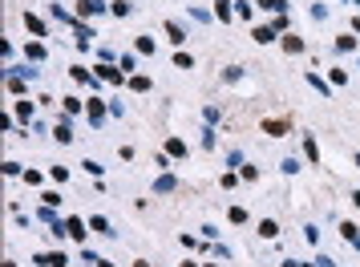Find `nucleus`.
I'll return each mask as SVG.
<instances>
[{
	"label": "nucleus",
	"mask_w": 360,
	"mask_h": 267,
	"mask_svg": "<svg viewBox=\"0 0 360 267\" xmlns=\"http://www.w3.org/2000/svg\"><path fill=\"white\" fill-rule=\"evenodd\" d=\"M16 113H20V122H29V117H33V106H29V102H16Z\"/></svg>",
	"instance_id": "nucleus-27"
},
{
	"label": "nucleus",
	"mask_w": 360,
	"mask_h": 267,
	"mask_svg": "<svg viewBox=\"0 0 360 267\" xmlns=\"http://www.w3.org/2000/svg\"><path fill=\"white\" fill-rule=\"evenodd\" d=\"M98 77H102V81H113V85H122V69H113V65H98Z\"/></svg>",
	"instance_id": "nucleus-5"
},
{
	"label": "nucleus",
	"mask_w": 360,
	"mask_h": 267,
	"mask_svg": "<svg viewBox=\"0 0 360 267\" xmlns=\"http://www.w3.org/2000/svg\"><path fill=\"white\" fill-rule=\"evenodd\" d=\"M336 49H340V53H352V49H356V37H348V33H344V37L336 41Z\"/></svg>",
	"instance_id": "nucleus-16"
},
{
	"label": "nucleus",
	"mask_w": 360,
	"mask_h": 267,
	"mask_svg": "<svg viewBox=\"0 0 360 267\" xmlns=\"http://www.w3.org/2000/svg\"><path fill=\"white\" fill-rule=\"evenodd\" d=\"M102 8H105L102 0H81V4H77V16H98Z\"/></svg>",
	"instance_id": "nucleus-4"
},
{
	"label": "nucleus",
	"mask_w": 360,
	"mask_h": 267,
	"mask_svg": "<svg viewBox=\"0 0 360 267\" xmlns=\"http://www.w3.org/2000/svg\"><path fill=\"white\" fill-rule=\"evenodd\" d=\"M308 85H311V89H316V93H324V98H328V93H332V89H328V85H324V81H320V77H316V73H308Z\"/></svg>",
	"instance_id": "nucleus-20"
},
{
	"label": "nucleus",
	"mask_w": 360,
	"mask_h": 267,
	"mask_svg": "<svg viewBox=\"0 0 360 267\" xmlns=\"http://www.w3.org/2000/svg\"><path fill=\"white\" fill-rule=\"evenodd\" d=\"M283 49H287V53H300L304 41H300V37H283Z\"/></svg>",
	"instance_id": "nucleus-22"
},
{
	"label": "nucleus",
	"mask_w": 360,
	"mask_h": 267,
	"mask_svg": "<svg viewBox=\"0 0 360 267\" xmlns=\"http://www.w3.org/2000/svg\"><path fill=\"white\" fill-rule=\"evenodd\" d=\"M53 134H57V142H73V130H69V122H61Z\"/></svg>",
	"instance_id": "nucleus-17"
},
{
	"label": "nucleus",
	"mask_w": 360,
	"mask_h": 267,
	"mask_svg": "<svg viewBox=\"0 0 360 267\" xmlns=\"http://www.w3.org/2000/svg\"><path fill=\"white\" fill-rule=\"evenodd\" d=\"M214 12H219V20H231V0H214Z\"/></svg>",
	"instance_id": "nucleus-18"
},
{
	"label": "nucleus",
	"mask_w": 360,
	"mask_h": 267,
	"mask_svg": "<svg viewBox=\"0 0 360 267\" xmlns=\"http://www.w3.org/2000/svg\"><path fill=\"white\" fill-rule=\"evenodd\" d=\"M69 77H73L77 85H85V81H89V69H81V65H73V73H69Z\"/></svg>",
	"instance_id": "nucleus-23"
},
{
	"label": "nucleus",
	"mask_w": 360,
	"mask_h": 267,
	"mask_svg": "<svg viewBox=\"0 0 360 267\" xmlns=\"http://www.w3.org/2000/svg\"><path fill=\"white\" fill-rule=\"evenodd\" d=\"M316 263H320V267H336V259H328V255H320Z\"/></svg>",
	"instance_id": "nucleus-32"
},
{
	"label": "nucleus",
	"mask_w": 360,
	"mask_h": 267,
	"mask_svg": "<svg viewBox=\"0 0 360 267\" xmlns=\"http://www.w3.org/2000/svg\"><path fill=\"white\" fill-rule=\"evenodd\" d=\"M328 77H332V85H344V81H348V73H344V69H332Z\"/></svg>",
	"instance_id": "nucleus-30"
},
{
	"label": "nucleus",
	"mask_w": 360,
	"mask_h": 267,
	"mask_svg": "<svg viewBox=\"0 0 360 267\" xmlns=\"http://www.w3.org/2000/svg\"><path fill=\"white\" fill-rule=\"evenodd\" d=\"M89 227H93V231H102V235H117V231H109V223H105L102 214H93V219H89Z\"/></svg>",
	"instance_id": "nucleus-14"
},
{
	"label": "nucleus",
	"mask_w": 360,
	"mask_h": 267,
	"mask_svg": "<svg viewBox=\"0 0 360 267\" xmlns=\"http://www.w3.org/2000/svg\"><path fill=\"white\" fill-rule=\"evenodd\" d=\"M283 267H300V263H296V259H287V263H283Z\"/></svg>",
	"instance_id": "nucleus-34"
},
{
	"label": "nucleus",
	"mask_w": 360,
	"mask_h": 267,
	"mask_svg": "<svg viewBox=\"0 0 360 267\" xmlns=\"http://www.w3.org/2000/svg\"><path fill=\"white\" fill-rule=\"evenodd\" d=\"M33 263L37 267H65V255H61V251H41Z\"/></svg>",
	"instance_id": "nucleus-1"
},
{
	"label": "nucleus",
	"mask_w": 360,
	"mask_h": 267,
	"mask_svg": "<svg viewBox=\"0 0 360 267\" xmlns=\"http://www.w3.org/2000/svg\"><path fill=\"white\" fill-rule=\"evenodd\" d=\"M25 57H29V61H41V57H45V49L33 41V45H25Z\"/></svg>",
	"instance_id": "nucleus-21"
},
{
	"label": "nucleus",
	"mask_w": 360,
	"mask_h": 267,
	"mask_svg": "<svg viewBox=\"0 0 360 267\" xmlns=\"http://www.w3.org/2000/svg\"><path fill=\"white\" fill-rule=\"evenodd\" d=\"M138 53H154V41L150 37H138Z\"/></svg>",
	"instance_id": "nucleus-29"
},
{
	"label": "nucleus",
	"mask_w": 360,
	"mask_h": 267,
	"mask_svg": "<svg viewBox=\"0 0 360 267\" xmlns=\"http://www.w3.org/2000/svg\"><path fill=\"white\" fill-rule=\"evenodd\" d=\"M340 235H344V243H352V247L360 251V227L356 223H340Z\"/></svg>",
	"instance_id": "nucleus-2"
},
{
	"label": "nucleus",
	"mask_w": 360,
	"mask_h": 267,
	"mask_svg": "<svg viewBox=\"0 0 360 267\" xmlns=\"http://www.w3.org/2000/svg\"><path fill=\"white\" fill-rule=\"evenodd\" d=\"M174 65H178V69H195V57H190V53H178V57H174Z\"/></svg>",
	"instance_id": "nucleus-26"
},
{
	"label": "nucleus",
	"mask_w": 360,
	"mask_h": 267,
	"mask_svg": "<svg viewBox=\"0 0 360 267\" xmlns=\"http://www.w3.org/2000/svg\"><path fill=\"white\" fill-rule=\"evenodd\" d=\"M166 37H170L174 45H182V41H186V29H182L178 20H166Z\"/></svg>",
	"instance_id": "nucleus-3"
},
{
	"label": "nucleus",
	"mask_w": 360,
	"mask_h": 267,
	"mask_svg": "<svg viewBox=\"0 0 360 267\" xmlns=\"http://www.w3.org/2000/svg\"><path fill=\"white\" fill-rule=\"evenodd\" d=\"M259 8H267V12H283V0H255Z\"/></svg>",
	"instance_id": "nucleus-25"
},
{
	"label": "nucleus",
	"mask_w": 360,
	"mask_h": 267,
	"mask_svg": "<svg viewBox=\"0 0 360 267\" xmlns=\"http://www.w3.org/2000/svg\"><path fill=\"white\" fill-rule=\"evenodd\" d=\"M263 130H267V134H275V138H283V134H287V117H283V122L267 117V122H263Z\"/></svg>",
	"instance_id": "nucleus-6"
},
{
	"label": "nucleus",
	"mask_w": 360,
	"mask_h": 267,
	"mask_svg": "<svg viewBox=\"0 0 360 267\" xmlns=\"http://www.w3.org/2000/svg\"><path fill=\"white\" fill-rule=\"evenodd\" d=\"M130 89H138V93H146V89H150V77H130Z\"/></svg>",
	"instance_id": "nucleus-24"
},
{
	"label": "nucleus",
	"mask_w": 360,
	"mask_h": 267,
	"mask_svg": "<svg viewBox=\"0 0 360 267\" xmlns=\"http://www.w3.org/2000/svg\"><path fill=\"white\" fill-rule=\"evenodd\" d=\"M49 174H53V182H65V178H69V170H65V166H53Z\"/></svg>",
	"instance_id": "nucleus-31"
},
{
	"label": "nucleus",
	"mask_w": 360,
	"mask_h": 267,
	"mask_svg": "<svg viewBox=\"0 0 360 267\" xmlns=\"http://www.w3.org/2000/svg\"><path fill=\"white\" fill-rule=\"evenodd\" d=\"M89 122H93V126H102V122H105V106H102V102H93V98H89Z\"/></svg>",
	"instance_id": "nucleus-10"
},
{
	"label": "nucleus",
	"mask_w": 360,
	"mask_h": 267,
	"mask_svg": "<svg viewBox=\"0 0 360 267\" xmlns=\"http://www.w3.org/2000/svg\"><path fill=\"white\" fill-rule=\"evenodd\" d=\"M352 162H356V166H360V154H356V158H352Z\"/></svg>",
	"instance_id": "nucleus-36"
},
{
	"label": "nucleus",
	"mask_w": 360,
	"mask_h": 267,
	"mask_svg": "<svg viewBox=\"0 0 360 267\" xmlns=\"http://www.w3.org/2000/svg\"><path fill=\"white\" fill-rule=\"evenodd\" d=\"M206 267H214V263H206Z\"/></svg>",
	"instance_id": "nucleus-37"
},
{
	"label": "nucleus",
	"mask_w": 360,
	"mask_h": 267,
	"mask_svg": "<svg viewBox=\"0 0 360 267\" xmlns=\"http://www.w3.org/2000/svg\"><path fill=\"white\" fill-rule=\"evenodd\" d=\"M255 41L259 45H271L275 41V29H255Z\"/></svg>",
	"instance_id": "nucleus-19"
},
{
	"label": "nucleus",
	"mask_w": 360,
	"mask_h": 267,
	"mask_svg": "<svg viewBox=\"0 0 360 267\" xmlns=\"http://www.w3.org/2000/svg\"><path fill=\"white\" fill-rule=\"evenodd\" d=\"M227 219H231V223H247V211H243V207H231V214H227Z\"/></svg>",
	"instance_id": "nucleus-28"
},
{
	"label": "nucleus",
	"mask_w": 360,
	"mask_h": 267,
	"mask_svg": "<svg viewBox=\"0 0 360 267\" xmlns=\"http://www.w3.org/2000/svg\"><path fill=\"white\" fill-rule=\"evenodd\" d=\"M352 29H356V33H360V16H356V20H352Z\"/></svg>",
	"instance_id": "nucleus-35"
},
{
	"label": "nucleus",
	"mask_w": 360,
	"mask_h": 267,
	"mask_svg": "<svg viewBox=\"0 0 360 267\" xmlns=\"http://www.w3.org/2000/svg\"><path fill=\"white\" fill-rule=\"evenodd\" d=\"M109 8H113V16H130V12H134V4H130V0H113Z\"/></svg>",
	"instance_id": "nucleus-13"
},
{
	"label": "nucleus",
	"mask_w": 360,
	"mask_h": 267,
	"mask_svg": "<svg viewBox=\"0 0 360 267\" xmlns=\"http://www.w3.org/2000/svg\"><path fill=\"white\" fill-rule=\"evenodd\" d=\"M65 231L73 239H85V219H65Z\"/></svg>",
	"instance_id": "nucleus-8"
},
{
	"label": "nucleus",
	"mask_w": 360,
	"mask_h": 267,
	"mask_svg": "<svg viewBox=\"0 0 360 267\" xmlns=\"http://www.w3.org/2000/svg\"><path fill=\"white\" fill-rule=\"evenodd\" d=\"M25 29H29L33 37H45V25H41V20L33 16V12H25Z\"/></svg>",
	"instance_id": "nucleus-11"
},
{
	"label": "nucleus",
	"mask_w": 360,
	"mask_h": 267,
	"mask_svg": "<svg viewBox=\"0 0 360 267\" xmlns=\"http://www.w3.org/2000/svg\"><path fill=\"white\" fill-rule=\"evenodd\" d=\"M174 186H178V178H174V174H162V178L154 182V190H158V195H170Z\"/></svg>",
	"instance_id": "nucleus-9"
},
{
	"label": "nucleus",
	"mask_w": 360,
	"mask_h": 267,
	"mask_svg": "<svg viewBox=\"0 0 360 267\" xmlns=\"http://www.w3.org/2000/svg\"><path fill=\"white\" fill-rule=\"evenodd\" d=\"M352 203H356V207H360V190H352Z\"/></svg>",
	"instance_id": "nucleus-33"
},
{
	"label": "nucleus",
	"mask_w": 360,
	"mask_h": 267,
	"mask_svg": "<svg viewBox=\"0 0 360 267\" xmlns=\"http://www.w3.org/2000/svg\"><path fill=\"white\" fill-rule=\"evenodd\" d=\"M259 235H263V239H275V235H279V223H275V219H263V223H259Z\"/></svg>",
	"instance_id": "nucleus-12"
},
{
	"label": "nucleus",
	"mask_w": 360,
	"mask_h": 267,
	"mask_svg": "<svg viewBox=\"0 0 360 267\" xmlns=\"http://www.w3.org/2000/svg\"><path fill=\"white\" fill-rule=\"evenodd\" d=\"M166 154H170V158H186V142H182V138H170V142H166Z\"/></svg>",
	"instance_id": "nucleus-7"
},
{
	"label": "nucleus",
	"mask_w": 360,
	"mask_h": 267,
	"mask_svg": "<svg viewBox=\"0 0 360 267\" xmlns=\"http://www.w3.org/2000/svg\"><path fill=\"white\" fill-rule=\"evenodd\" d=\"M304 154H308L311 162H320V146H316V138H304Z\"/></svg>",
	"instance_id": "nucleus-15"
}]
</instances>
